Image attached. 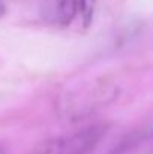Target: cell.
<instances>
[{"instance_id":"cell-1","label":"cell","mask_w":153,"mask_h":154,"mask_svg":"<svg viewBox=\"0 0 153 154\" xmlns=\"http://www.w3.org/2000/svg\"><path fill=\"white\" fill-rule=\"evenodd\" d=\"M107 130L105 124H90L50 142L47 154H90L99 145Z\"/></svg>"},{"instance_id":"cell-2","label":"cell","mask_w":153,"mask_h":154,"mask_svg":"<svg viewBox=\"0 0 153 154\" xmlns=\"http://www.w3.org/2000/svg\"><path fill=\"white\" fill-rule=\"evenodd\" d=\"M78 15L77 0H44L42 17L59 26H69Z\"/></svg>"},{"instance_id":"cell-3","label":"cell","mask_w":153,"mask_h":154,"mask_svg":"<svg viewBox=\"0 0 153 154\" xmlns=\"http://www.w3.org/2000/svg\"><path fill=\"white\" fill-rule=\"evenodd\" d=\"M150 126L147 124L146 127H141L135 132H131L128 135H125L113 148L110 154H129L135 151L138 147H141L144 142L150 141Z\"/></svg>"},{"instance_id":"cell-4","label":"cell","mask_w":153,"mask_h":154,"mask_svg":"<svg viewBox=\"0 0 153 154\" xmlns=\"http://www.w3.org/2000/svg\"><path fill=\"white\" fill-rule=\"evenodd\" d=\"M78 2V14L84 18V24L89 26L92 18H93V9L96 0H77Z\"/></svg>"},{"instance_id":"cell-5","label":"cell","mask_w":153,"mask_h":154,"mask_svg":"<svg viewBox=\"0 0 153 154\" xmlns=\"http://www.w3.org/2000/svg\"><path fill=\"white\" fill-rule=\"evenodd\" d=\"M5 12H6V8H5L3 2L0 0V17H3V15H5Z\"/></svg>"},{"instance_id":"cell-6","label":"cell","mask_w":153,"mask_h":154,"mask_svg":"<svg viewBox=\"0 0 153 154\" xmlns=\"http://www.w3.org/2000/svg\"><path fill=\"white\" fill-rule=\"evenodd\" d=\"M0 154H6V153H5V150H3V148H0Z\"/></svg>"}]
</instances>
